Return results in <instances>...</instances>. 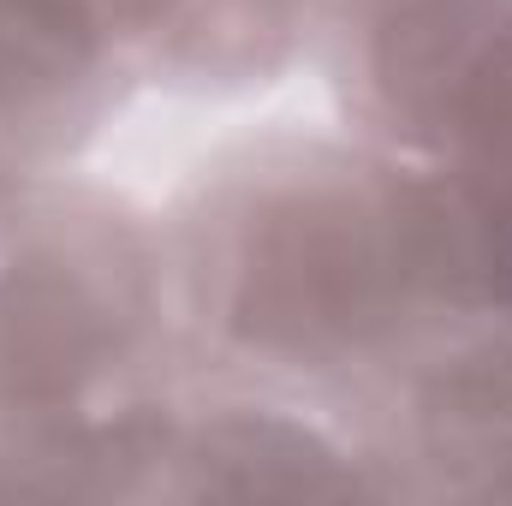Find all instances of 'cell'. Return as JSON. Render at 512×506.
<instances>
[{
	"mask_svg": "<svg viewBox=\"0 0 512 506\" xmlns=\"http://www.w3.org/2000/svg\"><path fill=\"white\" fill-rule=\"evenodd\" d=\"M149 197L191 376L370 411L429 340L471 322L435 173L364 131L334 90L203 126L185 173Z\"/></svg>",
	"mask_w": 512,
	"mask_h": 506,
	"instance_id": "6da1fadb",
	"label": "cell"
},
{
	"mask_svg": "<svg viewBox=\"0 0 512 506\" xmlns=\"http://www.w3.org/2000/svg\"><path fill=\"white\" fill-rule=\"evenodd\" d=\"M155 495L358 501L411 495V477L358 405L268 381L185 376L161 417Z\"/></svg>",
	"mask_w": 512,
	"mask_h": 506,
	"instance_id": "3957f363",
	"label": "cell"
},
{
	"mask_svg": "<svg viewBox=\"0 0 512 506\" xmlns=\"http://www.w3.org/2000/svg\"><path fill=\"white\" fill-rule=\"evenodd\" d=\"M185 376L155 197L84 161L18 173L0 209V441L114 429Z\"/></svg>",
	"mask_w": 512,
	"mask_h": 506,
	"instance_id": "7a4b0ae2",
	"label": "cell"
}]
</instances>
